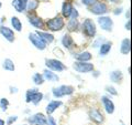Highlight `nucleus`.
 Listing matches in <instances>:
<instances>
[{"label": "nucleus", "instance_id": "8", "mask_svg": "<svg viewBox=\"0 0 132 125\" xmlns=\"http://www.w3.org/2000/svg\"><path fill=\"white\" fill-rule=\"evenodd\" d=\"M89 11L94 15H97V16H104L108 12V7L105 2H100V1H97L95 5H93L90 7Z\"/></svg>", "mask_w": 132, "mask_h": 125}, {"label": "nucleus", "instance_id": "37", "mask_svg": "<svg viewBox=\"0 0 132 125\" xmlns=\"http://www.w3.org/2000/svg\"><path fill=\"white\" fill-rule=\"evenodd\" d=\"M122 10H123V8H122V7H120V8H117V9L114 10V12H113V13H114L116 16H118V15H121V13H122Z\"/></svg>", "mask_w": 132, "mask_h": 125}, {"label": "nucleus", "instance_id": "3", "mask_svg": "<svg viewBox=\"0 0 132 125\" xmlns=\"http://www.w3.org/2000/svg\"><path fill=\"white\" fill-rule=\"evenodd\" d=\"M46 26L48 28V30H51V31H61L65 27V21H64L63 17L57 16V17L50 19L46 22Z\"/></svg>", "mask_w": 132, "mask_h": 125}, {"label": "nucleus", "instance_id": "31", "mask_svg": "<svg viewBox=\"0 0 132 125\" xmlns=\"http://www.w3.org/2000/svg\"><path fill=\"white\" fill-rule=\"evenodd\" d=\"M104 42H106L105 39L102 38V37H100V38H98L97 40H95L94 42H93V47H94V48H99Z\"/></svg>", "mask_w": 132, "mask_h": 125}, {"label": "nucleus", "instance_id": "9", "mask_svg": "<svg viewBox=\"0 0 132 125\" xmlns=\"http://www.w3.org/2000/svg\"><path fill=\"white\" fill-rule=\"evenodd\" d=\"M29 40H30L31 43L39 50H44L45 48H46V44L43 42L42 39H41L36 33H33V32L30 33V34H29Z\"/></svg>", "mask_w": 132, "mask_h": 125}, {"label": "nucleus", "instance_id": "30", "mask_svg": "<svg viewBox=\"0 0 132 125\" xmlns=\"http://www.w3.org/2000/svg\"><path fill=\"white\" fill-rule=\"evenodd\" d=\"M8 106H9V101L6 98H2L0 100V107H1V111L6 112L8 110Z\"/></svg>", "mask_w": 132, "mask_h": 125}, {"label": "nucleus", "instance_id": "41", "mask_svg": "<svg viewBox=\"0 0 132 125\" xmlns=\"http://www.w3.org/2000/svg\"><path fill=\"white\" fill-rule=\"evenodd\" d=\"M107 1H109V2H112V3H117L119 0H107Z\"/></svg>", "mask_w": 132, "mask_h": 125}, {"label": "nucleus", "instance_id": "10", "mask_svg": "<svg viewBox=\"0 0 132 125\" xmlns=\"http://www.w3.org/2000/svg\"><path fill=\"white\" fill-rule=\"evenodd\" d=\"M0 33H1V36L6 40L9 41V42H13L14 41V32L12 29L8 28L6 26H0Z\"/></svg>", "mask_w": 132, "mask_h": 125}, {"label": "nucleus", "instance_id": "29", "mask_svg": "<svg viewBox=\"0 0 132 125\" xmlns=\"http://www.w3.org/2000/svg\"><path fill=\"white\" fill-rule=\"evenodd\" d=\"M32 81H33V83H34V84L41 85V84H43V83H44V79H43L42 74H40V73H34V74H33V77H32Z\"/></svg>", "mask_w": 132, "mask_h": 125}, {"label": "nucleus", "instance_id": "35", "mask_svg": "<svg viewBox=\"0 0 132 125\" xmlns=\"http://www.w3.org/2000/svg\"><path fill=\"white\" fill-rule=\"evenodd\" d=\"M46 125H57V122H56V120L53 117V116L50 115L46 119Z\"/></svg>", "mask_w": 132, "mask_h": 125}, {"label": "nucleus", "instance_id": "28", "mask_svg": "<svg viewBox=\"0 0 132 125\" xmlns=\"http://www.w3.org/2000/svg\"><path fill=\"white\" fill-rule=\"evenodd\" d=\"M2 68L5 69V70H7V71H10V72H12V71L15 70L14 63H13V61H12L11 59H6L5 61H3Z\"/></svg>", "mask_w": 132, "mask_h": 125}, {"label": "nucleus", "instance_id": "19", "mask_svg": "<svg viewBox=\"0 0 132 125\" xmlns=\"http://www.w3.org/2000/svg\"><path fill=\"white\" fill-rule=\"evenodd\" d=\"M130 50H131V41L130 39H123L122 42H121V45H120V52L122 54L125 55H128L130 53Z\"/></svg>", "mask_w": 132, "mask_h": 125}, {"label": "nucleus", "instance_id": "45", "mask_svg": "<svg viewBox=\"0 0 132 125\" xmlns=\"http://www.w3.org/2000/svg\"><path fill=\"white\" fill-rule=\"evenodd\" d=\"M36 125H45V124H36Z\"/></svg>", "mask_w": 132, "mask_h": 125}, {"label": "nucleus", "instance_id": "1", "mask_svg": "<svg viewBox=\"0 0 132 125\" xmlns=\"http://www.w3.org/2000/svg\"><path fill=\"white\" fill-rule=\"evenodd\" d=\"M81 29H82V33L87 37V38H94L96 36L97 32V28H96V23H95L92 19H85L84 22L81 24Z\"/></svg>", "mask_w": 132, "mask_h": 125}, {"label": "nucleus", "instance_id": "17", "mask_svg": "<svg viewBox=\"0 0 132 125\" xmlns=\"http://www.w3.org/2000/svg\"><path fill=\"white\" fill-rule=\"evenodd\" d=\"M12 6H13L16 12L22 13L27 9V1H24V0H13L12 1Z\"/></svg>", "mask_w": 132, "mask_h": 125}, {"label": "nucleus", "instance_id": "44", "mask_svg": "<svg viewBox=\"0 0 132 125\" xmlns=\"http://www.w3.org/2000/svg\"><path fill=\"white\" fill-rule=\"evenodd\" d=\"M1 6H2V3H1V2H0V8H1Z\"/></svg>", "mask_w": 132, "mask_h": 125}, {"label": "nucleus", "instance_id": "6", "mask_svg": "<svg viewBox=\"0 0 132 125\" xmlns=\"http://www.w3.org/2000/svg\"><path fill=\"white\" fill-rule=\"evenodd\" d=\"M74 70L78 73H89L94 71V64L89 63V62H79L76 61L75 63L73 64Z\"/></svg>", "mask_w": 132, "mask_h": 125}, {"label": "nucleus", "instance_id": "11", "mask_svg": "<svg viewBox=\"0 0 132 125\" xmlns=\"http://www.w3.org/2000/svg\"><path fill=\"white\" fill-rule=\"evenodd\" d=\"M28 19H29V22L31 23V26H33L36 29H44V22L43 20L40 18V17L35 16V15H30L28 16Z\"/></svg>", "mask_w": 132, "mask_h": 125}, {"label": "nucleus", "instance_id": "32", "mask_svg": "<svg viewBox=\"0 0 132 125\" xmlns=\"http://www.w3.org/2000/svg\"><path fill=\"white\" fill-rule=\"evenodd\" d=\"M106 91L108 92L110 95H118V92H117V90L114 89L113 86H111V85H108V86H106Z\"/></svg>", "mask_w": 132, "mask_h": 125}, {"label": "nucleus", "instance_id": "24", "mask_svg": "<svg viewBox=\"0 0 132 125\" xmlns=\"http://www.w3.org/2000/svg\"><path fill=\"white\" fill-rule=\"evenodd\" d=\"M111 42H104L100 47H99V55L100 57H106L111 50Z\"/></svg>", "mask_w": 132, "mask_h": 125}, {"label": "nucleus", "instance_id": "16", "mask_svg": "<svg viewBox=\"0 0 132 125\" xmlns=\"http://www.w3.org/2000/svg\"><path fill=\"white\" fill-rule=\"evenodd\" d=\"M38 34L42 41L45 43V44H48V43H52L54 41V36L52 33H48V32H43V31H36L35 32Z\"/></svg>", "mask_w": 132, "mask_h": 125}, {"label": "nucleus", "instance_id": "12", "mask_svg": "<svg viewBox=\"0 0 132 125\" xmlns=\"http://www.w3.org/2000/svg\"><path fill=\"white\" fill-rule=\"evenodd\" d=\"M89 117H90V120H92L94 123H96L97 125H100L102 122H104V116H102V114L100 113V111L96 110V109L90 110Z\"/></svg>", "mask_w": 132, "mask_h": 125}, {"label": "nucleus", "instance_id": "14", "mask_svg": "<svg viewBox=\"0 0 132 125\" xmlns=\"http://www.w3.org/2000/svg\"><path fill=\"white\" fill-rule=\"evenodd\" d=\"M43 79H44V81H48V82H57L60 80V78L59 75L55 73V72H53V71L51 70H48V69H45L43 71Z\"/></svg>", "mask_w": 132, "mask_h": 125}, {"label": "nucleus", "instance_id": "4", "mask_svg": "<svg viewBox=\"0 0 132 125\" xmlns=\"http://www.w3.org/2000/svg\"><path fill=\"white\" fill-rule=\"evenodd\" d=\"M74 87L72 85H61L59 87H54L52 90V93H53V96L56 98V99H60V98H63L65 95H71L74 93Z\"/></svg>", "mask_w": 132, "mask_h": 125}, {"label": "nucleus", "instance_id": "36", "mask_svg": "<svg viewBox=\"0 0 132 125\" xmlns=\"http://www.w3.org/2000/svg\"><path fill=\"white\" fill-rule=\"evenodd\" d=\"M71 19H77L78 18V11L76 10V9H73V11H72V15H71V17H69Z\"/></svg>", "mask_w": 132, "mask_h": 125}, {"label": "nucleus", "instance_id": "38", "mask_svg": "<svg viewBox=\"0 0 132 125\" xmlns=\"http://www.w3.org/2000/svg\"><path fill=\"white\" fill-rule=\"evenodd\" d=\"M131 27V21H130V20H128V21H127V23H126V29H127V30H130V28Z\"/></svg>", "mask_w": 132, "mask_h": 125}, {"label": "nucleus", "instance_id": "20", "mask_svg": "<svg viewBox=\"0 0 132 125\" xmlns=\"http://www.w3.org/2000/svg\"><path fill=\"white\" fill-rule=\"evenodd\" d=\"M92 58H93V55L89 51H82V52L77 53L75 55V59L79 62H89L92 60Z\"/></svg>", "mask_w": 132, "mask_h": 125}, {"label": "nucleus", "instance_id": "21", "mask_svg": "<svg viewBox=\"0 0 132 125\" xmlns=\"http://www.w3.org/2000/svg\"><path fill=\"white\" fill-rule=\"evenodd\" d=\"M110 80L113 83H121V81L123 80V73L120 70H114L112 72H110Z\"/></svg>", "mask_w": 132, "mask_h": 125}, {"label": "nucleus", "instance_id": "42", "mask_svg": "<svg viewBox=\"0 0 132 125\" xmlns=\"http://www.w3.org/2000/svg\"><path fill=\"white\" fill-rule=\"evenodd\" d=\"M0 125H6V122L3 120H1V119H0Z\"/></svg>", "mask_w": 132, "mask_h": 125}, {"label": "nucleus", "instance_id": "25", "mask_svg": "<svg viewBox=\"0 0 132 125\" xmlns=\"http://www.w3.org/2000/svg\"><path fill=\"white\" fill-rule=\"evenodd\" d=\"M78 28H79V22H78L77 19H69V21L67 23V30L68 31H77Z\"/></svg>", "mask_w": 132, "mask_h": 125}, {"label": "nucleus", "instance_id": "23", "mask_svg": "<svg viewBox=\"0 0 132 125\" xmlns=\"http://www.w3.org/2000/svg\"><path fill=\"white\" fill-rule=\"evenodd\" d=\"M62 44L64 45V48L71 50L74 48V40L71 34H64L62 38Z\"/></svg>", "mask_w": 132, "mask_h": 125}, {"label": "nucleus", "instance_id": "39", "mask_svg": "<svg viewBox=\"0 0 132 125\" xmlns=\"http://www.w3.org/2000/svg\"><path fill=\"white\" fill-rule=\"evenodd\" d=\"M10 92L11 93H16V92H18V89H16V87L14 86H10Z\"/></svg>", "mask_w": 132, "mask_h": 125}, {"label": "nucleus", "instance_id": "43", "mask_svg": "<svg viewBox=\"0 0 132 125\" xmlns=\"http://www.w3.org/2000/svg\"><path fill=\"white\" fill-rule=\"evenodd\" d=\"M95 72H96V73L94 74V77H96V78H97V77L99 75V71H95Z\"/></svg>", "mask_w": 132, "mask_h": 125}, {"label": "nucleus", "instance_id": "33", "mask_svg": "<svg viewBox=\"0 0 132 125\" xmlns=\"http://www.w3.org/2000/svg\"><path fill=\"white\" fill-rule=\"evenodd\" d=\"M97 1H98V0H81V3L84 6H86V7H92Z\"/></svg>", "mask_w": 132, "mask_h": 125}, {"label": "nucleus", "instance_id": "7", "mask_svg": "<svg viewBox=\"0 0 132 125\" xmlns=\"http://www.w3.org/2000/svg\"><path fill=\"white\" fill-rule=\"evenodd\" d=\"M98 23L100 28L105 31H108L111 32L112 31V28H113V21L110 17H107V16H100L98 18Z\"/></svg>", "mask_w": 132, "mask_h": 125}, {"label": "nucleus", "instance_id": "46", "mask_svg": "<svg viewBox=\"0 0 132 125\" xmlns=\"http://www.w3.org/2000/svg\"><path fill=\"white\" fill-rule=\"evenodd\" d=\"M24 1H28V0H24Z\"/></svg>", "mask_w": 132, "mask_h": 125}, {"label": "nucleus", "instance_id": "2", "mask_svg": "<svg viewBox=\"0 0 132 125\" xmlns=\"http://www.w3.org/2000/svg\"><path fill=\"white\" fill-rule=\"evenodd\" d=\"M26 102L27 103H33L34 105H38L43 100V93L38 91L36 89H31L27 91L26 94Z\"/></svg>", "mask_w": 132, "mask_h": 125}, {"label": "nucleus", "instance_id": "18", "mask_svg": "<svg viewBox=\"0 0 132 125\" xmlns=\"http://www.w3.org/2000/svg\"><path fill=\"white\" fill-rule=\"evenodd\" d=\"M73 5L69 1H66L63 3V7H62V16L64 18H69L72 15V11H73Z\"/></svg>", "mask_w": 132, "mask_h": 125}, {"label": "nucleus", "instance_id": "15", "mask_svg": "<svg viewBox=\"0 0 132 125\" xmlns=\"http://www.w3.org/2000/svg\"><path fill=\"white\" fill-rule=\"evenodd\" d=\"M28 121L32 124H45L46 125V117L42 114V113H36L35 115H33L31 116V117H29Z\"/></svg>", "mask_w": 132, "mask_h": 125}, {"label": "nucleus", "instance_id": "22", "mask_svg": "<svg viewBox=\"0 0 132 125\" xmlns=\"http://www.w3.org/2000/svg\"><path fill=\"white\" fill-rule=\"evenodd\" d=\"M62 105V102L61 101H51L47 105H46V113L48 115H51L52 113H54V112L59 109V107Z\"/></svg>", "mask_w": 132, "mask_h": 125}, {"label": "nucleus", "instance_id": "27", "mask_svg": "<svg viewBox=\"0 0 132 125\" xmlns=\"http://www.w3.org/2000/svg\"><path fill=\"white\" fill-rule=\"evenodd\" d=\"M39 0H28L27 1V10L29 11H35L39 8Z\"/></svg>", "mask_w": 132, "mask_h": 125}, {"label": "nucleus", "instance_id": "26", "mask_svg": "<svg viewBox=\"0 0 132 125\" xmlns=\"http://www.w3.org/2000/svg\"><path fill=\"white\" fill-rule=\"evenodd\" d=\"M11 24H12V27H13V29L15 31L20 32L22 30V22L20 21V19L18 18V17H12L11 18Z\"/></svg>", "mask_w": 132, "mask_h": 125}, {"label": "nucleus", "instance_id": "34", "mask_svg": "<svg viewBox=\"0 0 132 125\" xmlns=\"http://www.w3.org/2000/svg\"><path fill=\"white\" fill-rule=\"evenodd\" d=\"M16 120H18V116H16V115H11V116H9V117H8L6 124H7V125H12Z\"/></svg>", "mask_w": 132, "mask_h": 125}, {"label": "nucleus", "instance_id": "13", "mask_svg": "<svg viewBox=\"0 0 132 125\" xmlns=\"http://www.w3.org/2000/svg\"><path fill=\"white\" fill-rule=\"evenodd\" d=\"M101 102L102 105H104V109L108 114H112L114 112V104L108 96H101Z\"/></svg>", "mask_w": 132, "mask_h": 125}, {"label": "nucleus", "instance_id": "40", "mask_svg": "<svg viewBox=\"0 0 132 125\" xmlns=\"http://www.w3.org/2000/svg\"><path fill=\"white\" fill-rule=\"evenodd\" d=\"M126 16H127V19H128V20H130V10H128V11H127Z\"/></svg>", "mask_w": 132, "mask_h": 125}, {"label": "nucleus", "instance_id": "5", "mask_svg": "<svg viewBox=\"0 0 132 125\" xmlns=\"http://www.w3.org/2000/svg\"><path fill=\"white\" fill-rule=\"evenodd\" d=\"M45 65L48 70L53 71V72H62V71L66 70V65L57 59H46Z\"/></svg>", "mask_w": 132, "mask_h": 125}, {"label": "nucleus", "instance_id": "47", "mask_svg": "<svg viewBox=\"0 0 132 125\" xmlns=\"http://www.w3.org/2000/svg\"><path fill=\"white\" fill-rule=\"evenodd\" d=\"M121 125H125V124H121Z\"/></svg>", "mask_w": 132, "mask_h": 125}]
</instances>
